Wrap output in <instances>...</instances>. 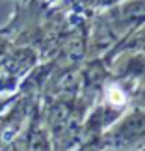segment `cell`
Here are the masks:
<instances>
[{"label": "cell", "instance_id": "1", "mask_svg": "<svg viewBox=\"0 0 145 151\" xmlns=\"http://www.w3.org/2000/svg\"><path fill=\"white\" fill-rule=\"evenodd\" d=\"M108 101L112 104H115V106H121L125 103V93L117 86H112V88H108Z\"/></svg>", "mask_w": 145, "mask_h": 151}]
</instances>
